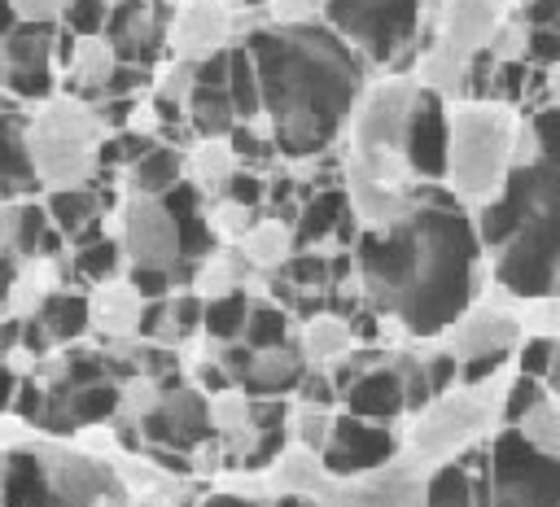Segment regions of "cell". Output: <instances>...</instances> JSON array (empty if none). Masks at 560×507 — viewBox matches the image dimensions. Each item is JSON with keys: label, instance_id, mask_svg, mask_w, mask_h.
I'll return each mask as SVG.
<instances>
[{"label": "cell", "instance_id": "cell-1", "mask_svg": "<svg viewBox=\"0 0 560 507\" xmlns=\"http://www.w3.org/2000/svg\"><path fill=\"white\" fill-rule=\"evenodd\" d=\"M241 44H249L258 61L262 114L276 149L293 162L324 153L350 127L363 92V57L328 22H271Z\"/></svg>", "mask_w": 560, "mask_h": 507}, {"label": "cell", "instance_id": "cell-2", "mask_svg": "<svg viewBox=\"0 0 560 507\" xmlns=\"http://www.w3.org/2000/svg\"><path fill=\"white\" fill-rule=\"evenodd\" d=\"M411 227L416 271L394 319L407 337H442L472 306L481 275H490V262L481 267L486 245L477 223L464 214V201L446 184H420V210Z\"/></svg>", "mask_w": 560, "mask_h": 507}, {"label": "cell", "instance_id": "cell-3", "mask_svg": "<svg viewBox=\"0 0 560 507\" xmlns=\"http://www.w3.org/2000/svg\"><path fill=\"white\" fill-rule=\"evenodd\" d=\"M451 149H446V188L464 201V205H490L516 162H512V144H516V118L521 109L508 101H455L451 105Z\"/></svg>", "mask_w": 560, "mask_h": 507}, {"label": "cell", "instance_id": "cell-4", "mask_svg": "<svg viewBox=\"0 0 560 507\" xmlns=\"http://www.w3.org/2000/svg\"><path fill=\"white\" fill-rule=\"evenodd\" d=\"M516 367H503L490 380H459L455 389L438 393L424 411L411 415L407 428V455L424 468L451 463L477 446H486L503 428V402Z\"/></svg>", "mask_w": 560, "mask_h": 507}, {"label": "cell", "instance_id": "cell-5", "mask_svg": "<svg viewBox=\"0 0 560 507\" xmlns=\"http://www.w3.org/2000/svg\"><path fill=\"white\" fill-rule=\"evenodd\" d=\"M324 22L363 57L394 74H411L424 48L420 0H328Z\"/></svg>", "mask_w": 560, "mask_h": 507}, {"label": "cell", "instance_id": "cell-6", "mask_svg": "<svg viewBox=\"0 0 560 507\" xmlns=\"http://www.w3.org/2000/svg\"><path fill=\"white\" fill-rule=\"evenodd\" d=\"M486 507H560V459L534 450L516 428H499L481 446Z\"/></svg>", "mask_w": 560, "mask_h": 507}, {"label": "cell", "instance_id": "cell-7", "mask_svg": "<svg viewBox=\"0 0 560 507\" xmlns=\"http://www.w3.org/2000/svg\"><path fill=\"white\" fill-rule=\"evenodd\" d=\"M420 83L411 74H394L385 83H376L372 92H363V101L350 114V153H402L407 140V122H411V105H416Z\"/></svg>", "mask_w": 560, "mask_h": 507}, {"label": "cell", "instance_id": "cell-8", "mask_svg": "<svg viewBox=\"0 0 560 507\" xmlns=\"http://www.w3.org/2000/svg\"><path fill=\"white\" fill-rule=\"evenodd\" d=\"M521 341H525V319H521V310L512 306V297L472 302V306L438 337V345L451 350L459 363H472V358H516Z\"/></svg>", "mask_w": 560, "mask_h": 507}, {"label": "cell", "instance_id": "cell-9", "mask_svg": "<svg viewBox=\"0 0 560 507\" xmlns=\"http://www.w3.org/2000/svg\"><path fill=\"white\" fill-rule=\"evenodd\" d=\"M424 476L429 468L411 455L363 472V476H328L319 490V507H424Z\"/></svg>", "mask_w": 560, "mask_h": 507}, {"label": "cell", "instance_id": "cell-10", "mask_svg": "<svg viewBox=\"0 0 560 507\" xmlns=\"http://www.w3.org/2000/svg\"><path fill=\"white\" fill-rule=\"evenodd\" d=\"M324 468L328 476H363V472H376L385 463L398 459V437L389 424H376V420H363V415H350V411H337V424H332V437L324 446Z\"/></svg>", "mask_w": 560, "mask_h": 507}, {"label": "cell", "instance_id": "cell-11", "mask_svg": "<svg viewBox=\"0 0 560 507\" xmlns=\"http://www.w3.org/2000/svg\"><path fill=\"white\" fill-rule=\"evenodd\" d=\"M446 114H451V101H442L429 87L416 92L402 157L420 184H446V149H451V118Z\"/></svg>", "mask_w": 560, "mask_h": 507}, {"label": "cell", "instance_id": "cell-12", "mask_svg": "<svg viewBox=\"0 0 560 507\" xmlns=\"http://www.w3.org/2000/svg\"><path fill=\"white\" fill-rule=\"evenodd\" d=\"M122 249L140 267H171L179 258L175 219L162 205V197H136L122 214Z\"/></svg>", "mask_w": 560, "mask_h": 507}, {"label": "cell", "instance_id": "cell-13", "mask_svg": "<svg viewBox=\"0 0 560 507\" xmlns=\"http://www.w3.org/2000/svg\"><path fill=\"white\" fill-rule=\"evenodd\" d=\"M512 9H516V0H442L438 39L464 57H481L490 35L503 26V17Z\"/></svg>", "mask_w": 560, "mask_h": 507}, {"label": "cell", "instance_id": "cell-14", "mask_svg": "<svg viewBox=\"0 0 560 507\" xmlns=\"http://www.w3.org/2000/svg\"><path fill=\"white\" fill-rule=\"evenodd\" d=\"M0 503L4 507H70L35 450H9L0 459Z\"/></svg>", "mask_w": 560, "mask_h": 507}, {"label": "cell", "instance_id": "cell-15", "mask_svg": "<svg viewBox=\"0 0 560 507\" xmlns=\"http://www.w3.org/2000/svg\"><path fill=\"white\" fill-rule=\"evenodd\" d=\"M341 411L363 415V420H376V424H394L398 415H411V411H407L402 376L389 367V358H385L381 367H372L368 376H359V380L341 393Z\"/></svg>", "mask_w": 560, "mask_h": 507}, {"label": "cell", "instance_id": "cell-16", "mask_svg": "<svg viewBox=\"0 0 560 507\" xmlns=\"http://www.w3.org/2000/svg\"><path fill=\"white\" fill-rule=\"evenodd\" d=\"M171 35H175V52L179 57L201 61L214 48H223V39L232 35V13L223 9V0H188L175 13Z\"/></svg>", "mask_w": 560, "mask_h": 507}, {"label": "cell", "instance_id": "cell-17", "mask_svg": "<svg viewBox=\"0 0 560 507\" xmlns=\"http://www.w3.org/2000/svg\"><path fill=\"white\" fill-rule=\"evenodd\" d=\"M424 507H486L481 490V446L429 468L424 476Z\"/></svg>", "mask_w": 560, "mask_h": 507}, {"label": "cell", "instance_id": "cell-18", "mask_svg": "<svg viewBox=\"0 0 560 507\" xmlns=\"http://www.w3.org/2000/svg\"><path fill=\"white\" fill-rule=\"evenodd\" d=\"M311 372V358L302 350V341H284L276 350H258L254 358V372L245 376V393L249 398H284L302 385V376Z\"/></svg>", "mask_w": 560, "mask_h": 507}, {"label": "cell", "instance_id": "cell-19", "mask_svg": "<svg viewBox=\"0 0 560 507\" xmlns=\"http://www.w3.org/2000/svg\"><path fill=\"white\" fill-rule=\"evenodd\" d=\"M0 184L13 197L26 188H39V170H35V153H31V127L13 109L0 114Z\"/></svg>", "mask_w": 560, "mask_h": 507}, {"label": "cell", "instance_id": "cell-20", "mask_svg": "<svg viewBox=\"0 0 560 507\" xmlns=\"http://www.w3.org/2000/svg\"><path fill=\"white\" fill-rule=\"evenodd\" d=\"M328 485V468H324V459H319V450H306V446H284V455L267 468V490H271V498H280V494H311V498H319V490Z\"/></svg>", "mask_w": 560, "mask_h": 507}, {"label": "cell", "instance_id": "cell-21", "mask_svg": "<svg viewBox=\"0 0 560 507\" xmlns=\"http://www.w3.org/2000/svg\"><path fill=\"white\" fill-rule=\"evenodd\" d=\"M179 179H184V157H179V149H171L162 140L140 162L127 166V184L136 197H166Z\"/></svg>", "mask_w": 560, "mask_h": 507}, {"label": "cell", "instance_id": "cell-22", "mask_svg": "<svg viewBox=\"0 0 560 507\" xmlns=\"http://www.w3.org/2000/svg\"><path fill=\"white\" fill-rule=\"evenodd\" d=\"M302 350L315 367H328L332 358H341L346 350H354V328H350V315H332V310H319L311 319H302Z\"/></svg>", "mask_w": 560, "mask_h": 507}, {"label": "cell", "instance_id": "cell-23", "mask_svg": "<svg viewBox=\"0 0 560 507\" xmlns=\"http://www.w3.org/2000/svg\"><path fill=\"white\" fill-rule=\"evenodd\" d=\"M236 122H241V114H236L228 87H192V96H188V127H192V135L228 140Z\"/></svg>", "mask_w": 560, "mask_h": 507}, {"label": "cell", "instance_id": "cell-24", "mask_svg": "<svg viewBox=\"0 0 560 507\" xmlns=\"http://www.w3.org/2000/svg\"><path fill=\"white\" fill-rule=\"evenodd\" d=\"M241 254H245L258 271H280V267L298 254L293 227L280 223V219H258V223L249 227V236L241 240Z\"/></svg>", "mask_w": 560, "mask_h": 507}, {"label": "cell", "instance_id": "cell-25", "mask_svg": "<svg viewBox=\"0 0 560 507\" xmlns=\"http://www.w3.org/2000/svg\"><path fill=\"white\" fill-rule=\"evenodd\" d=\"M35 315L44 319L52 345H57V341H79V337L88 332V323H92V302L79 297V293H70V288H52V293L39 302Z\"/></svg>", "mask_w": 560, "mask_h": 507}, {"label": "cell", "instance_id": "cell-26", "mask_svg": "<svg viewBox=\"0 0 560 507\" xmlns=\"http://www.w3.org/2000/svg\"><path fill=\"white\" fill-rule=\"evenodd\" d=\"M109 197H101L96 188H57L48 201H44V210H48V219L57 223V232L70 240L74 232H83L88 223H96L101 219V205H105Z\"/></svg>", "mask_w": 560, "mask_h": 507}, {"label": "cell", "instance_id": "cell-27", "mask_svg": "<svg viewBox=\"0 0 560 507\" xmlns=\"http://www.w3.org/2000/svg\"><path fill=\"white\" fill-rule=\"evenodd\" d=\"M228 96H232L241 122H258V118H262V79H258V61H254L249 44H232Z\"/></svg>", "mask_w": 560, "mask_h": 507}, {"label": "cell", "instance_id": "cell-28", "mask_svg": "<svg viewBox=\"0 0 560 507\" xmlns=\"http://www.w3.org/2000/svg\"><path fill=\"white\" fill-rule=\"evenodd\" d=\"M249 293L245 288H236V293H219V297H206V323H201V332L210 337V341H219V345H228V341H241L245 337V319H249Z\"/></svg>", "mask_w": 560, "mask_h": 507}, {"label": "cell", "instance_id": "cell-29", "mask_svg": "<svg viewBox=\"0 0 560 507\" xmlns=\"http://www.w3.org/2000/svg\"><path fill=\"white\" fill-rule=\"evenodd\" d=\"M101 127H105V122H101L96 105H83V101H57V105L39 118V131H52V135L74 140V144H92Z\"/></svg>", "mask_w": 560, "mask_h": 507}, {"label": "cell", "instance_id": "cell-30", "mask_svg": "<svg viewBox=\"0 0 560 507\" xmlns=\"http://www.w3.org/2000/svg\"><path fill=\"white\" fill-rule=\"evenodd\" d=\"M516 433H521L534 450H542L547 459H560V393H547V398L516 424Z\"/></svg>", "mask_w": 560, "mask_h": 507}, {"label": "cell", "instance_id": "cell-31", "mask_svg": "<svg viewBox=\"0 0 560 507\" xmlns=\"http://www.w3.org/2000/svg\"><path fill=\"white\" fill-rule=\"evenodd\" d=\"M140 310H144V302H140V293H136L131 284H122V288H101V297H96V315H101V328H105L109 337L136 332Z\"/></svg>", "mask_w": 560, "mask_h": 507}, {"label": "cell", "instance_id": "cell-32", "mask_svg": "<svg viewBox=\"0 0 560 507\" xmlns=\"http://www.w3.org/2000/svg\"><path fill=\"white\" fill-rule=\"evenodd\" d=\"M241 341L249 350H276V345H284L289 341V310L276 306V302H254Z\"/></svg>", "mask_w": 560, "mask_h": 507}, {"label": "cell", "instance_id": "cell-33", "mask_svg": "<svg viewBox=\"0 0 560 507\" xmlns=\"http://www.w3.org/2000/svg\"><path fill=\"white\" fill-rule=\"evenodd\" d=\"M529 35H534V26L512 9V13L503 17V26L490 35L486 57H490L494 66H521V61L529 57ZM525 66H529V61H525Z\"/></svg>", "mask_w": 560, "mask_h": 507}, {"label": "cell", "instance_id": "cell-34", "mask_svg": "<svg viewBox=\"0 0 560 507\" xmlns=\"http://www.w3.org/2000/svg\"><path fill=\"white\" fill-rule=\"evenodd\" d=\"M332 424H337V411H332V406L298 402V406L289 411V437H293L298 446H306V450H319V455H324V446H328V437H332Z\"/></svg>", "mask_w": 560, "mask_h": 507}, {"label": "cell", "instance_id": "cell-35", "mask_svg": "<svg viewBox=\"0 0 560 507\" xmlns=\"http://www.w3.org/2000/svg\"><path fill=\"white\" fill-rule=\"evenodd\" d=\"M236 153L232 144H219V140H206L192 157V184L206 192V188H228V179L236 175Z\"/></svg>", "mask_w": 560, "mask_h": 507}, {"label": "cell", "instance_id": "cell-36", "mask_svg": "<svg viewBox=\"0 0 560 507\" xmlns=\"http://www.w3.org/2000/svg\"><path fill=\"white\" fill-rule=\"evenodd\" d=\"M118 254H122V240H96V245H83V249H74V258H70V271L79 275V280H88V284H109L114 275H118Z\"/></svg>", "mask_w": 560, "mask_h": 507}, {"label": "cell", "instance_id": "cell-37", "mask_svg": "<svg viewBox=\"0 0 560 507\" xmlns=\"http://www.w3.org/2000/svg\"><path fill=\"white\" fill-rule=\"evenodd\" d=\"M556 354H560V337H547V332H525V341H521V350H516V358H512V363H516V372L547 380V372H551Z\"/></svg>", "mask_w": 560, "mask_h": 507}, {"label": "cell", "instance_id": "cell-38", "mask_svg": "<svg viewBox=\"0 0 560 507\" xmlns=\"http://www.w3.org/2000/svg\"><path fill=\"white\" fill-rule=\"evenodd\" d=\"M109 9H114V0H70L66 13H61V22H66V31H74L79 39H92V35L105 31Z\"/></svg>", "mask_w": 560, "mask_h": 507}, {"label": "cell", "instance_id": "cell-39", "mask_svg": "<svg viewBox=\"0 0 560 507\" xmlns=\"http://www.w3.org/2000/svg\"><path fill=\"white\" fill-rule=\"evenodd\" d=\"M254 214H258V210H249V205H241V201H228V197H223V201L210 210V227H214V236H219V240H236V245H241V240L249 236V227L258 223Z\"/></svg>", "mask_w": 560, "mask_h": 507}, {"label": "cell", "instance_id": "cell-40", "mask_svg": "<svg viewBox=\"0 0 560 507\" xmlns=\"http://www.w3.org/2000/svg\"><path fill=\"white\" fill-rule=\"evenodd\" d=\"M201 323H206V297H201V293H179V297H171V337H175V341L201 332Z\"/></svg>", "mask_w": 560, "mask_h": 507}, {"label": "cell", "instance_id": "cell-41", "mask_svg": "<svg viewBox=\"0 0 560 507\" xmlns=\"http://www.w3.org/2000/svg\"><path fill=\"white\" fill-rule=\"evenodd\" d=\"M127 284L140 293V302H162V297H171V267H140V262H131V275H127Z\"/></svg>", "mask_w": 560, "mask_h": 507}, {"label": "cell", "instance_id": "cell-42", "mask_svg": "<svg viewBox=\"0 0 560 507\" xmlns=\"http://www.w3.org/2000/svg\"><path fill=\"white\" fill-rule=\"evenodd\" d=\"M267 192H271V184H267L258 170H241V166H236V175H232L228 188H223L228 201H241V205H249V210H258Z\"/></svg>", "mask_w": 560, "mask_h": 507}, {"label": "cell", "instance_id": "cell-43", "mask_svg": "<svg viewBox=\"0 0 560 507\" xmlns=\"http://www.w3.org/2000/svg\"><path fill=\"white\" fill-rule=\"evenodd\" d=\"M298 402H311V406H337V402H341V393H337L332 372H328V367L306 372V376H302V385H298Z\"/></svg>", "mask_w": 560, "mask_h": 507}, {"label": "cell", "instance_id": "cell-44", "mask_svg": "<svg viewBox=\"0 0 560 507\" xmlns=\"http://www.w3.org/2000/svg\"><path fill=\"white\" fill-rule=\"evenodd\" d=\"M534 127H538V144H542V162H556L560 166V109L556 105H542L529 114Z\"/></svg>", "mask_w": 560, "mask_h": 507}, {"label": "cell", "instance_id": "cell-45", "mask_svg": "<svg viewBox=\"0 0 560 507\" xmlns=\"http://www.w3.org/2000/svg\"><path fill=\"white\" fill-rule=\"evenodd\" d=\"M136 87H144V66H131V61H118L101 87V96H136Z\"/></svg>", "mask_w": 560, "mask_h": 507}, {"label": "cell", "instance_id": "cell-46", "mask_svg": "<svg viewBox=\"0 0 560 507\" xmlns=\"http://www.w3.org/2000/svg\"><path fill=\"white\" fill-rule=\"evenodd\" d=\"M516 13H521L529 26L560 31V0H516Z\"/></svg>", "mask_w": 560, "mask_h": 507}, {"label": "cell", "instance_id": "cell-47", "mask_svg": "<svg viewBox=\"0 0 560 507\" xmlns=\"http://www.w3.org/2000/svg\"><path fill=\"white\" fill-rule=\"evenodd\" d=\"M13 4H18L22 22H52V17H61V13H66V4H70V0H13Z\"/></svg>", "mask_w": 560, "mask_h": 507}, {"label": "cell", "instance_id": "cell-48", "mask_svg": "<svg viewBox=\"0 0 560 507\" xmlns=\"http://www.w3.org/2000/svg\"><path fill=\"white\" fill-rule=\"evenodd\" d=\"M542 101L560 109V61H551V66L542 70Z\"/></svg>", "mask_w": 560, "mask_h": 507}, {"label": "cell", "instance_id": "cell-49", "mask_svg": "<svg viewBox=\"0 0 560 507\" xmlns=\"http://www.w3.org/2000/svg\"><path fill=\"white\" fill-rule=\"evenodd\" d=\"M9 350H22V319L0 323V354H9Z\"/></svg>", "mask_w": 560, "mask_h": 507}, {"label": "cell", "instance_id": "cell-50", "mask_svg": "<svg viewBox=\"0 0 560 507\" xmlns=\"http://www.w3.org/2000/svg\"><path fill=\"white\" fill-rule=\"evenodd\" d=\"M18 376H13V367H0V411H9L13 406V398H18Z\"/></svg>", "mask_w": 560, "mask_h": 507}, {"label": "cell", "instance_id": "cell-51", "mask_svg": "<svg viewBox=\"0 0 560 507\" xmlns=\"http://www.w3.org/2000/svg\"><path fill=\"white\" fill-rule=\"evenodd\" d=\"M18 26H22V13H18V4H13V0H0V39H9Z\"/></svg>", "mask_w": 560, "mask_h": 507}, {"label": "cell", "instance_id": "cell-52", "mask_svg": "<svg viewBox=\"0 0 560 507\" xmlns=\"http://www.w3.org/2000/svg\"><path fill=\"white\" fill-rule=\"evenodd\" d=\"M197 507H245L236 494H210V498H201Z\"/></svg>", "mask_w": 560, "mask_h": 507}, {"label": "cell", "instance_id": "cell-53", "mask_svg": "<svg viewBox=\"0 0 560 507\" xmlns=\"http://www.w3.org/2000/svg\"><path fill=\"white\" fill-rule=\"evenodd\" d=\"M551 293H560V267H556V280H551Z\"/></svg>", "mask_w": 560, "mask_h": 507}, {"label": "cell", "instance_id": "cell-54", "mask_svg": "<svg viewBox=\"0 0 560 507\" xmlns=\"http://www.w3.org/2000/svg\"><path fill=\"white\" fill-rule=\"evenodd\" d=\"M236 4H249V9H258V4H267V0H236Z\"/></svg>", "mask_w": 560, "mask_h": 507}, {"label": "cell", "instance_id": "cell-55", "mask_svg": "<svg viewBox=\"0 0 560 507\" xmlns=\"http://www.w3.org/2000/svg\"><path fill=\"white\" fill-rule=\"evenodd\" d=\"M258 507H280V503H276V498H271V503H258Z\"/></svg>", "mask_w": 560, "mask_h": 507}]
</instances>
